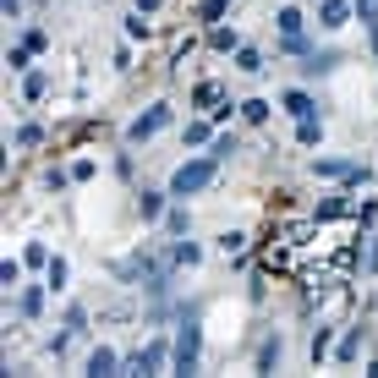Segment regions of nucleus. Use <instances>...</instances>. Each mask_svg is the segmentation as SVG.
I'll return each instance as SVG.
<instances>
[{
    "mask_svg": "<svg viewBox=\"0 0 378 378\" xmlns=\"http://www.w3.org/2000/svg\"><path fill=\"white\" fill-rule=\"evenodd\" d=\"M214 165H219V159H192V165H181L176 170V176H170V192H176V197H187V192H203L214 181Z\"/></svg>",
    "mask_w": 378,
    "mask_h": 378,
    "instance_id": "nucleus-1",
    "label": "nucleus"
},
{
    "mask_svg": "<svg viewBox=\"0 0 378 378\" xmlns=\"http://www.w3.org/2000/svg\"><path fill=\"white\" fill-rule=\"evenodd\" d=\"M192 367H197V318H187L176 335V373H192Z\"/></svg>",
    "mask_w": 378,
    "mask_h": 378,
    "instance_id": "nucleus-2",
    "label": "nucleus"
},
{
    "mask_svg": "<svg viewBox=\"0 0 378 378\" xmlns=\"http://www.w3.org/2000/svg\"><path fill=\"white\" fill-rule=\"evenodd\" d=\"M165 121H170V110H165V105H154L148 115H137V121L126 126V137H132V143H143V137H154V132H159Z\"/></svg>",
    "mask_w": 378,
    "mask_h": 378,
    "instance_id": "nucleus-3",
    "label": "nucleus"
},
{
    "mask_svg": "<svg viewBox=\"0 0 378 378\" xmlns=\"http://www.w3.org/2000/svg\"><path fill=\"white\" fill-rule=\"evenodd\" d=\"M345 17H351V6H345V0H323V6H318V22H323V28H340Z\"/></svg>",
    "mask_w": 378,
    "mask_h": 378,
    "instance_id": "nucleus-4",
    "label": "nucleus"
},
{
    "mask_svg": "<svg viewBox=\"0 0 378 378\" xmlns=\"http://www.w3.org/2000/svg\"><path fill=\"white\" fill-rule=\"evenodd\" d=\"M285 110H291L296 121H313V115H318V105L307 99V93H285Z\"/></svg>",
    "mask_w": 378,
    "mask_h": 378,
    "instance_id": "nucleus-5",
    "label": "nucleus"
},
{
    "mask_svg": "<svg viewBox=\"0 0 378 378\" xmlns=\"http://www.w3.org/2000/svg\"><path fill=\"white\" fill-rule=\"evenodd\" d=\"M165 357H170V351H165V340H154V345L143 351V362H137V367H143V373H159V367H165Z\"/></svg>",
    "mask_w": 378,
    "mask_h": 378,
    "instance_id": "nucleus-6",
    "label": "nucleus"
},
{
    "mask_svg": "<svg viewBox=\"0 0 378 378\" xmlns=\"http://www.w3.org/2000/svg\"><path fill=\"white\" fill-rule=\"evenodd\" d=\"M88 373H115V351H105V345H99V351L88 357Z\"/></svg>",
    "mask_w": 378,
    "mask_h": 378,
    "instance_id": "nucleus-7",
    "label": "nucleus"
},
{
    "mask_svg": "<svg viewBox=\"0 0 378 378\" xmlns=\"http://www.w3.org/2000/svg\"><path fill=\"white\" fill-rule=\"evenodd\" d=\"M280 33H285V39H296V33H302V11H291V6H285V11H280Z\"/></svg>",
    "mask_w": 378,
    "mask_h": 378,
    "instance_id": "nucleus-8",
    "label": "nucleus"
},
{
    "mask_svg": "<svg viewBox=\"0 0 378 378\" xmlns=\"http://www.w3.org/2000/svg\"><path fill=\"white\" fill-rule=\"evenodd\" d=\"M318 176H357V165H345V159H318Z\"/></svg>",
    "mask_w": 378,
    "mask_h": 378,
    "instance_id": "nucleus-9",
    "label": "nucleus"
},
{
    "mask_svg": "<svg viewBox=\"0 0 378 378\" xmlns=\"http://www.w3.org/2000/svg\"><path fill=\"white\" fill-rule=\"evenodd\" d=\"M241 115H247V121H269V105H263V99H247V105H241Z\"/></svg>",
    "mask_w": 378,
    "mask_h": 378,
    "instance_id": "nucleus-10",
    "label": "nucleus"
},
{
    "mask_svg": "<svg viewBox=\"0 0 378 378\" xmlns=\"http://www.w3.org/2000/svg\"><path fill=\"white\" fill-rule=\"evenodd\" d=\"M236 66H241V71H263V55H258V50H241V61H236Z\"/></svg>",
    "mask_w": 378,
    "mask_h": 378,
    "instance_id": "nucleus-11",
    "label": "nucleus"
},
{
    "mask_svg": "<svg viewBox=\"0 0 378 378\" xmlns=\"http://www.w3.org/2000/svg\"><path fill=\"white\" fill-rule=\"evenodd\" d=\"M357 11H362V22H367V28H378V0H357Z\"/></svg>",
    "mask_w": 378,
    "mask_h": 378,
    "instance_id": "nucleus-12",
    "label": "nucleus"
},
{
    "mask_svg": "<svg viewBox=\"0 0 378 378\" xmlns=\"http://www.w3.org/2000/svg\"><path fill=\"white\" fill-rule=\"evenodd\" d=\"M39 307H44V291H28V296H22V313H28V318L39 313Z\"/></svg>",
    "mask_w": 378,
    "mask_h": 378,
    "instance_id": "nucleus-13",
    "label": "nucleus"
}]
</instances>
